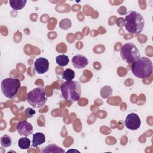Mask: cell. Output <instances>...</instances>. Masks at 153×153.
Returning <instances> with one entry per match:
<instances>
[{"mask_svg":"<svg viewBox=\"0 0 153 153\" xmlns=\"http://www.w3.org/2000/svg\"><path fill=\"white\" fill-rule=\"evenodd\" d=\"M124 124L127 128L130 130H136L141 125V120L137 114L131 112L126 117Z\"/></svg>","mask_w":153,"mask_h":153,"instance_id":"obj_7","label":"cell"},{"mask_svg":"<svg viewBox=\"0 0 153 153\" xmlns=\"http://www.w3.org/2000/svg\"><path fill=\"white\" fill-rule=\"evenodd\" d=\"M131 71L133 74L138 78H148L152 73V62L148 57H139L132 63Z\"/></svg>","mask_w":153,"mask_h":153,"instance_id":"obj_2","label":"cell"},{"mask_svg":"<svg viewBox=\"0 0 153 153\" xmlns=\"http://www.w3.org/2000/svg\"><path fill=\"white\" fill-rule=\"evenodd\" d=\"M26 100L35 108L42 107L47 100V96L43 87H36L30 90L26 96Z\"/></svg>","mask_w":153,"mask_h":153,"instance_id":"obj_4","label":"cell"},{"mask_svg":"<svg viewBox=\"0 0 153 153\" xmlns=\"http://www.w3.org/2000/svg\"><path fill=\"white\" fill-rule=\"evenodd\" d=\"M56 62L60 66H65L69 62V59L68 56L65 54H60L56 57Z\"/></svg>","mask_w":153,"mask_h":153,"instance_id":"obj_16","label":"cell"},{"mask_svg":"<svg viewBox=\"0 0 153 153\" xmlns=\"http://www.w3.org/2000/svg\"><path fill=\"white\" fill-rule=\"evenodd\" d=\"M124 25L128 32L137 35L143 30L145 20L140 13L136 11H130L126 14Z\"/></svg>","mask_w":153,"mask_h":153,"instance_id":"obj_1","label":"cell"},{"mask_svg":"<svg viewBox=\"0 0 153 153\" xmlns=\"http://www.w3.org/2000/svg\"><path fill=\"white\" fill-rule=\"evenodd\" d=\"M16 130L18 133L24 137H27L33 132L32 125L26 120L19 121L16 126Z\"/></svg>","mask_w":153,"mask_h":153,"instance_id":"obj_8","label":"cell"},{"mask_svg":"<svg viewBox=\"0 0 153 153\" xmlns=\"http://www.w3.org/2000/svg\"><path fill=\"white\" fill-rule=\"evenodd\" d=\"M45 142V136L41 132H37L33 134L32 139V146L34 148L41 145Z\"/></svg>","mask_w":153,"mask_h":153,"instance_id":"obj_11","label":"cell"},{"mask_svg":"<svg viewBox=\"0 0 153 153\" xmlns=\"http://www.w3.org/2000/svg\"><path fill=\"white\" fill-rule=\"evenodd\" d=\"M88 63L87 58L82 54H76L72 58V64L76 69H83L88 65Z\"/></svg>","mask_w":153,"mask_h":153,"instance_id":"obj_10","label":"cell"},{"mask_svg":"<svg viewBox=\"0 0 153 153\" xmlns=\"http://www.w3.org/2000/svg\"><path fill=\"white\" fill-rule=\"evenodd\" d=\"M31 142L26 137L20 138L18 140V146L22 149H27L30 146Z\"/></svg>","mask_w":153,"mask_h":153,"instance_id":"obj_15","label":"cell"},{"mask_svg":"<svg viewBox=\"0 0 153 153\" xmlns=\"http://www.w3.org/2000/svg\"><path fill=\"white\" fill-rule=\"evenodd\" d=\"M34 68L38 74H45L49 69V62L44 57H39L35 61Z\"/></svg>","mask_w":153,"mask_h":153,"instance_id":"obj_9","label":"cell"},{"mask_svg":"<svg viewBox=\"0 0 153 153\" xmlns=\"http://www.w3.org/2000/svg\"><path fill=\"white\" fill-rule=\"evenodd\" d=\"M11 143L12 140L9 136L4 134L1 137V145L2 146L5 148L9 147L11 145Z\"/></svg>","mask_w":153,"mask_h":153,"instance_id":"obj_17","label":"cell"},{"mask_svg":"<svg viewBox=\"0 0 153 153\" xmlns=\"http://www.w3.org/2000/svg\"><path fill=\"white\" fill-rule=\"evenodd\" d=\"M63 99L69 102L78 101L81 97V84L76 81H66L60 87Z\"/></svg>","mask_w":153,"mask_h":153,"instance_id":"obj_3","label":"cell"},{"mask_svg":"<svg viewBox=\"0 0 153 153\" xmlns=\"http://www.w3.org/2000/svg\"><path fill=\"white\" fill-rule=\"evenodd\" d=\"M25 114L27 118H32L35 114V111L32 108H27L25 111Z\"/></svg>","mask_w":153,"mask_h":153,"instance_id":"obj_19","label":"cell"},{"mask_svg":"<svg viewBox=\"0 0 153 153\" xmlns=\"http://www.w3.org/2000/svg\"><path fill=\"white\" fill-rule=\"evenodd\" d=\"M122 59L128 64L132 63L140 57V52L135 44L131 42L124 44L120 51Z\"/></svg>","mask_w":153,"mask_h":153,"instance_id":"obj_6","label":"cell"},{"mask_svg":"<svg viewBox=\"0 0 153 153\" xmlns=\"http://www.w3.org/2000/svg\"><path fill=\"white\" fill-rule=\"evenodd\" d=\"M2 94L8 99L13 98L20 87L19 79L14 78H7L4 79L1 84Z\"/></svg>","mask_w":153,"mask_h":153,"instance_id":"obj_5","label":"cell"},{"mask_svg":"<svg viewBox=\"0 0 153 153\" xmlns=\"http://www.w3.org/2000/svg\"><path fill=\"white\" fill-rule=\"evenodd\" d=\"M27 3L26 0H10V7L15 10H20L25 7Z\"/></svg>","mask_w":153,"mask_h":153,"instance_id":"obj_13","label":"cell"},{"mask_svg":"<svg viewBox=\"0 0 153 153\" xmlns=\"http://www.w3.org/2000/svg\"><path fill=\"white\" fill-rule=\"evenodd\" d=\"M69 151H75V152H80L79 151H77V150H72V149H69L68 151V152H69Z\"/></svg>","mask_w":153,"mask_h":153,"instance_id":"obj_20","label":"cell"},{"mask_svg":"<svg viewBox=\"0 0 153 153\" xmlns=\"http://www.w3.org/2000/svg\"><path fill=\"white\" fill-rule=\"evenodd\" d=\"M59 26L60 28L64 30H67L71 27V22L69 19H64L60 22Z\"/></svg>","mask_w":153,"mask_h":153,"instance_id":"obj_18","label":"cell"},{"mask_svg":"<svg viewBox=\"0 0 153 153\" xmlns=\"http://www.w3.org/2000/svg\"><path fill=\"white\" fill-rule=\"evenodd\" d=\"M75 73L74 70L68 68L65 69L62 74V78L66 81H72L74 79Z\"/></svg>","mask_w":153,"mask_h":153,"instance_id":"obj_14","label":"cell"},{"mask_svg":"<svg viewBox=\"0 0 153 153\" xmlns=\"http://www.w3.org/2000/svg\"><path fill=\"white\" fill-rule=\"evenodd\" d=\"M41 152L44 153H53V152L63 153L65 151L62 148H61L59 146L56 144H50L46 146L44 149H42Z\"/></svg>","mask_w":153,"mask_h":153,"instance_id":"obj_12","label":"cell"}]
</instances>
